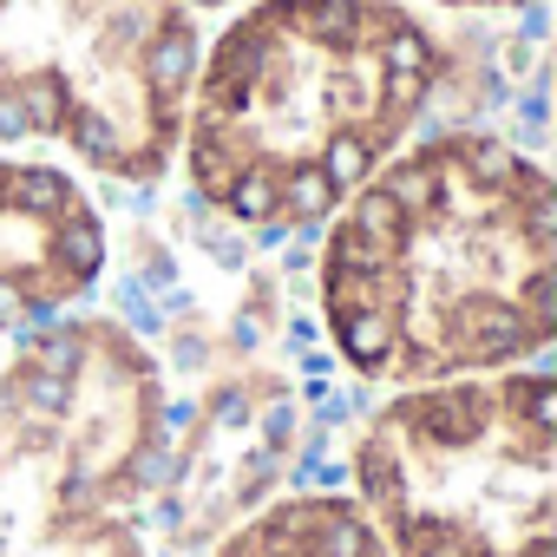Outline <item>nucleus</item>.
<instances>
[{
	"label": "nucleus",
	"instance_id": "nucleus-1",
	"mask_svg": "<svg viewBox=\"0 0 557 557\" xmlns=\"http://www.w3.org/2000/svg\"><path fill=\"white\" fill-rule=\"evenodd\" d=\"M557 197L544 164L485 132L387 158L329 223L322 322L374 387L505 374L550 348Z\"/></svg>",
	"mask_w": 557,
	"mask_h": 557
},
{
	"label": "nucleus",
	"instance_id": "nucleus-7",
	"mask_svg": "<svg viewBox=\"0 0 557 557\" xmlns=\"http://www.w3.org/2000/svg\"><path fill=\"white\" fill-rule=\"evenodd\" d=\"M210 557H387V544L348 492H296L223 531Z\"/></svg>",
	"mask_w": 557,
	"mask_h": 557
},
{
	"label": "nucleus",
	"instance_id": "nucleus-5",
	"mask_svg": "<svg viewBox=\"0 0 557 557\" xmlns=\"http://www.w3.org/2000/svg\"><path fill=\"white\" fill-rule=\"evenodd\" d=\"M197 73L184 0H0V145H66L151 184L177 158Z\"/></svg>",
	"mask_w": 557,
	"mask_h": 557
},
{
	"label": "nucleus",
	"instance_id": "nucleus-2",
	"mask_svg": "<svg viewBox=\"0 0 557 557\" xmlns=\"http://www.w3.org/2000/svg\"><path fill=\"white\" fill-rule=\"evenodd\" d=\"M440 66L400 0H256L197 53L177 132L190 190L249 230L322 223L400 151Z\"/></svg>",
	"mask_w": 557,
	"mask_h": 557
},
{
	"label": "nucleus",
	"instance_id": "nucleus-8",
	"mask_svg": "<svg viewBox=\"0 0 557 557\" xmlns=\"http://www.w3.org/2000/svg\"><path fill=\"white\" fill-rule=\"evenodd\" d=\"M440 8H531V0H440Z\"/></svg>",
	"mask_w": 557,
	"mask_h": 557
},
{
	"label": "nucleus",
	"instance_id": "nucleus-3",
	"mask_svg": "<svg viewBox=\"0 0 557 557\" xmlns=\"http://www.w3.org/2000/svg\"><path fill=\"white\" fill-rule=\"evenodd\" d=\"M158 459L164 368L132 329L73 315L0 361V557H151Z\"/></svg>",
	"mask_w": 557,
	"mask_h": 557
},
{
	"label": "nucleus",
	"instance_id": "nucleus-4",
	"mask_svg": "<svg viewBox=\"0 0 557 557\" xmlns=\"http://www.w3.org/2000/svg\"><path fill=\"white\" fill-rule=\"evenodd\" d=\"M355 505L387 557H550L557 387L544 368L400 387L355 440Z\"/></svg>",
	"mask_w": 557,
	"mask_h": 557
},
{
	"label": "nucleus",
	"instance_id": "nucleus-9",
	"mask_svg": "<svg viewBox=\"0 0 557 557\" xmlns=\"http://www.w3.org/2000/svg\"><path fill=\"white\" fill-rule=\"evenodd\" d=\"M184 8H223V0H184Z\"/></svg>",
	"mask_w": 557,
	"mask_h": 557
},
{
	"label": "nucleus",
	"instance_id": "nucleus-6",
	"mask_svg": "<svg viewBox=\"0 0 557 557\" xmlns=\"http://www.w3.org/2000/svg\"><path fill=\"white\" fill-rule=\"evenodd\" d=\"M106 269V223L92 197L27 158H0V348L34 322L66 315Z\"/></svg>",
	"mask_w": 557,
	"mask_h": 557
}]
</instances>
